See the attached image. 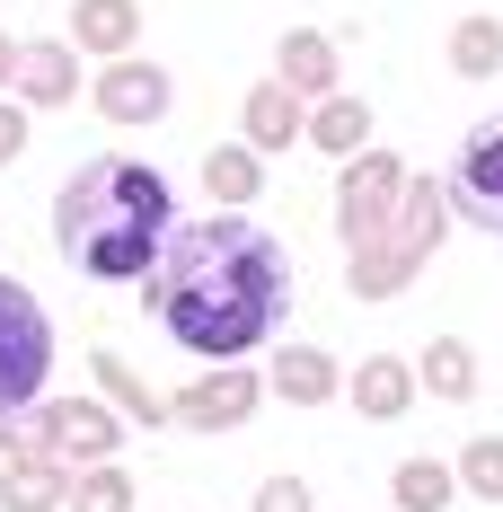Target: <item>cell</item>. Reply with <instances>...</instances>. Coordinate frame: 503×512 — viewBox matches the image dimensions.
Returning <instances> with one entry per match:
<instances>
[{
	"label": "cell",
	"instance_id": "7c38bea8",
	"mask_svg": "<svg viewBox=\"0 0 503 512\" xmlns=\"http://www.w3.org/2000/svg\"><path fill=\"white\" fill-rule=\"evenodd\" d=\"M265 389H274L283 407H336V398H345V362L327 354V345H283L274 371H265Z\"/></svg>",
	"mask_w": 503,
	"mask_h": 512
},
{
	"label": "cell",
	"instance_id": "7a4b0ae2",
	"mask_svg": "<svg viewBox=\"0 0 503 512\" xmlns=\"http://www.w3.org/2000/svg\"><path fill=\"white\" fill-rule=\"evenodd\" d=\"M168 239H177V195H168L159 168H142L124 151L80 159L62 177V195H53V248L71 256L80 274H98V283L159 274Z\"/></svg>",
	"mask_w": 503,
	"mask_h": 512
},
{
	"label": "cell",
	"instance_id": "52a82bcc",
	"mask_svg": "<svg viewBox=\"0 0 503 512\" xmlns=\"http://www.w3.org/2000/svg\"><path fill=\"white\" fill-rule=\"evenodd\" d=\"M451 204H459V221H477V230L503 239V115L468 124V142L451 159Z\"/></svg>",
	"mask_w": 503,
	"mask_h": 512
},
{
	"label": "cell",
	"instance_id": "7402d4cb",
	"mask_svg": "<svg viewBox=\"0 0 503 512\" xmlns=\"http://www.w3.org/2000/svg\"><path fill=\"white\" fill-rule=\"evenodd\" d=\"M459 495H477V504H503V433H477L468 451H459Z\"/></svg>",
	"mask_w": 503,
	"mask_h": 512
},
{
	"label": "cell",
	"instance_id": "2e32d148",
	"mask_svg": "<svg viewBox=\"0 0 503 512\" xmlns=\"http://www.w3.org/2000/svg\"><path fill=\"white\" fill-rule=\"evenodd\" d=\"M203 195L221 212H248L256 195H265V159H256L248 142H212V151H203Z\"/></svg>",
	"mask_w": 503,
	"mask_h": 512
},
{
	"label": "cell",
	"instance_id": "277c9868",
	"mask_svg": "<svg viewBox=\"0 0 503 512\" xmlns=\"http://www.w3.org/2000/svg\"><path fill=\"white\" fill-rule=\"evenodd\" d=\"M45 371H53V318L27 283L0 274V424L45 398Z\"/></svg>",
	"mask_w": 503,
	"mask_h": 512
},
{
	"label": "cell",
	"instance_id": "d4e9b609",
	"mask_svg": "<svg viewBox=\"0 0 503 512\" xmlns=\"http://www.w3.org/2000/svg\"><path fill=\"white\" fill-rule=\"evenodd\" d=\"M18 159H27V106L0 98V168H18Z\"/></svg>",
	"mask_w": 503,
	"mask_h": 512
},
{
	"label": "cell",
	"instance_id": "484cf974",
	"mask_svg": "<svg viewBox=\"0 0 503 512\" xmlns=\"http://www.w3.org/2000/svg\"><path fill=\"white\" fill-rule=\"evenodd\" d=\"M18 80V36H0V89Z\"/></svg>",
	"mask_w": 503,
	"mask_h": 512
},
{
	"label": "cell",
	"instance_id": "8992f818",
	"mask_svg": "<svg viewBox=\"0 0 503 512\" xmlns=\"http://www.w3.org/2000/svg\"><path fill=\"white\" fill-rule=\"evenodd\" d=\"M265 398H274V389H265V371H248V362H212L203 380H186V389L168 398V415H177V424H195V433H239Z\"/></svg>",
	"mask_w": 503,
	"mask_h": 512
},
{
	"label": "cell",
	"instance_id": "e0dca14e",
	"mask_svg": "<svg viewBox=\"0 0 503 512\" xmlns=\"http://www.w3.org/2000/svg\"><path fill=\"white\" fill-rule=\"evenodd\" d=\"M309 151H327V159H362V151H371V106L353 98V89L318 98V106H309Z\"/></svg>",
	"mask_w": 503,
	"mask_h": 512
},
{
	"label": "cell",
	"instance_id": "d6986e66",
	"mask_svg": "<svg viewBox=\"0 0 503 512\" xmlns=\"http://www.w3.org/2000/svg\"><path fill=\"white\" fill-rule=\"evenodd\" d=\"M89 371H98L106 407L124 415V424H177V415H168V398H159V389H151V380H142L124 354H89Z\"/></svg>",
	"mask_w": 503,
	"mask_h": 512
},
{
	"label": "cell",
	"instance_id": "4fadbf2b",
	"mask_svg": "<svg viewBox=\"0 0 503 512\" xmlns=\"http://www.w3.org/2000/svg\"><path fill=\"white\" fill-rule=\"evenodd\" d=\"M336 71H345V62H336V36H327V27H292V36H283V45H274V80H283V89H292V98H336Z\"/></svg>",
	"mask_w": 503,
	"mask_h": 512
},
{
	"label": "cell",
	"instance_id": "ac0fdd59",
	"mask_svg": "<svg viewBox=\"0 0 503 512\" xmlns=\"http://www.w3.org/2000/svg\"><path fill=\"white\" fill-rule=\"evenodd\" d=\"M415 380H424V398L468 407V398H477V345H468V336H433L424 362H415Z\"/></svg>",
	"mask_w": 503,
	"mask_h": 512
},
{
	"label": "cell",
	"instance_id": "5bb4252c",
	"mask_svg": "<svg viewBox=\"0 0 503 512\" xmlns=\"http://www.w3.org/2000/svg\"><path fill=\"white\" fill-rule=\"evenodd\" d=\"M142 45V0H71V53L124 62Z\"/></svg>",
	"mask_w": 503,
	"mask_h": 512
},
{
	"label": "cell",
	"instance_id": "9a60e30c",
	"mask_svg": "<svg viewBox=\"0 0 503 512\" xmlns=\"http://www.w3.org/2000/svg\"><path fill=\"white\" fill-rule=\"evenodd\" d=\"M71 477L62 460H0V512H71Z\"/></svg>",
	"mask_w": 503,
	"mask_h": 512
},
{
	"label": "cell",
	"instance_id": "9c48e42d",
	"mask_svg": "<svg viewBox=\"0 0 503 512\" xmlns=\"http://www.w3.org/2000/svg\"><path fill=\"white\" fill-rule=\"evenodd\" d=\"M9 98L18 106H71L80 98V53H71V36H27V45H18Z\"/></svg>",
	"mask_w": 503,
	"mask_h": 512
},
{
	"label": "cell",
	"instance_id": "44dd1931",
	"mask_svg": "<svg viewBox=\"0 0 503 512\" xmlns=\"http://www.w3.org/2000/svg\"><path fill=\"white\" fill-rule=\"evenodd\" d=\"M389 504L398 512H451L459 504V468L451 460H398L389 468Z\"/></svg>",
	"mask_w": 503,
	"mask_h": 512
},
{
	"label": "cell",
	"instance_id": "8fae6325",
	"mask_svg": "<svg viewBox=\"0 0 503 512\" xmlns=\"http://www.w3.org/2000/svg\"><path fill=\"white\" fill-rule=\"evenodd\" d=\"M239 142H248L256 159L283 151V142H309V98H292L283 80H256L248 98H239Z\"/></svg>",
	"mask_w": 503,
	"mask_h": 512
},
{
	"label": "cell",
	"instance_id": "603a6c76",
	"mask_svg": "<svg viewBox=\"0 0 503 512\" xmlns=\"http://www.w3.org/2000/svg\"><path fill=\"white\" fill-rule=\"evenodd\" d=\"M71 512H133V477L106 460V468H80L71 477Z\"/></svg>",
	"mask_w": 503,
	"mask_h": 512
},
{
	"label": "cell",
	"instance_id": "6da1fadb",
	"mask_svg": "<svg viewBox=\"0 0 503 512\" xmlns=\"http://www.w3.org/2000/svg\"><path fill=\"white\" fill-rule=\"evenodd\" d=\"M292 309V256L248 212H203L186 221L151 274V318L168 327L177 354L248 362Z\"/></svg>",
	"mask_w": 503,
	"mask_h": 512
},
{
	"label": "cell",
	"instance_id": "5b68a950",
	"mask_svg": "<svg viewBox=\"0 0 503 512\" xmlns=\"http://www.w3.org/2000/svg\"><path fill=\"white\" fill-rule=\"evenodd\" d=\"M398 204H406V159L371 142V151L345 159V177H336V239H345V248L389 239V230H398Z\"/></svg>",
	"mask_w": 503,
	"mask_h": 512
},
{
	"label": "cell",
	"instance_id": "3957f363",
	"mask_svg": "<svg viewBox=\"0 0 503 512\" xmlns=\"http://www.w3.org/2000/svg\"><path fill=\"white\" fill-rule=\"evenodd\" d=\"M451 177H406V204H398V230L389 239H371V248H345V283L353 301H398L406 283L433 265V248L451 239Z\"/></svg>",
	"mask_w": 503,
	"mask_h": 512
},
{
	"label": "cell",
	"instance_id": "30bf717a",
	"mask_svg": "<svg viewBox=\"0 0 503 512\" xmlns=\"http://www.w3.org/2000/svg\"><path fill=\"white\" fill-rule=\"evenodd\" d=\"M345 389H353V415H362V424H398V415L424 398V380H415L406 354H362Z\"/></svg>",
	"mask_w": 503,
	"mask_h": 512
},
{
	"label": "cell",
	"instance_id": "ba28073f",
	"mask_svg": "<svg viewBox=\"0 0 503 512\" xmlns=\"http://www.w3.org/2000/svg\"><path fill=\"white\" fill-rule=\"evenodd\" d=\"M89 106H98L106 124H159L177 106V80L159 62H142V53H124V62H106L98 80H89Z\"/></svg>",
	"mask_w": 503,
	"mask_h": 512
},
{
	"label": "cell",
	"instance_id": "cb8c5ba5",
	"mask_svg": "<svg viewBox=\"0 0 503 512\" xmlns=\"http://www.w3.org/2000/svg\"><path fill=\"white\" fill-rule=\"evenodd\" d=\"M248 512H318V504H309V486L292 477V468H274V477L256 486V504H248Z\"/></svg>",
	"mask_w": 503,
	"mask_h": 512
},
{
	"label": "cell",
	"instance_id": "ffe728a7",
	"mask_svg": "<svg viewBox=\"0 0 503 512\" xmlns=\"http://www.w3.org/2000/svg\"><path fill=\"white\" fill-rule=\"evenodd\" d=\"M442 62H451V80H495L503 71V18L495 9H468L451 27V45H442Z\"/></svg>",
	"mask_w": 503,
	"mask_h": 512
}]
</instances>
